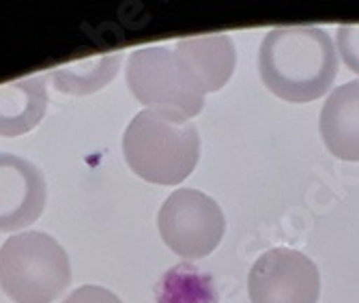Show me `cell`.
I'll return each mask as SVG.
<instances>
[{"label": "cell", "mask_w": 359, "mask_h": 303, "mask_svg": "<svg viewBox=\"0 0 359 303\" xmlns=\"http://www.w3.org/2000/svg\"><path fill=\"white\" fill-rule=\"evenodd\" d=\"M248 292L252 303H316L320 295L318 267L299 250L273 248L252 264Z\"/></svg>", "instance_id": "6"}, {"label": "cell", "mask_w": 359, "mask_h": 303, "mask_svg": "<svg viewBox=\"0 0 359 303\" xmlns=\"http://www.w3.org/2000/svg\"><path fill=\"white\" fill-rule=\"evenodd\" d=\"M48 183L39 168L13 153H0V232L35 224L46 209Z\"/></svg>", "instance_id": "7"}, {"label": "cell", "mask_w": 359, "mask_h": 303, "mask_svg": "<svg viewBox=\"0 0 359 303\" xmlns=\"http://www.w3.org/2000/svg\"><path fill=\"white\" fill-rule=\"evenodd\" d=\"M336 50L342 62L359 76V24H342L336 28Z\"/></svg>", "instance_id": "13"}, {"label": "cell", "mask_w": 359, "mask_h": 303, "mask_svg": "<svg viewBox=\"0 0 359 303\" xmlns=\"http://www.w3.org/2000/svg\"><path fill=\"white\" fill-rule=\"evenodd\" d=\"M121 65V54H106L100 58H86L56 67L46 76L54 82L56 90L67 95H90L102 90L114 76Z\"/></svg>", "instance_id": "12"}, {"label": "cell", "mask_w": 359, "mask_h": 303, "mask_svg": "<svg viewBox=\"0 0 359 303\" xmlns=\"http://www.w3.org/2000/svg\"><path fill=\"white\" fill-rule=\"evenodd\" d=\"M127 88L147 110H168L191 119L203 112L205 99L187 86L175 52L164 46L134 50L125 67Z\"/></svg>", "instance_id": "5"}, {"label": "cell", "mask_w": 359, "mask_h": 303, "mask_svg": "<svg viewBox=\"0 0 359 303\" xmlns=\"http://www.w3.org/2000/svg\"><path fill=\"white\" fill-rule=\"evenodd\" d=\"M179 69L194 95L205 99L231 80L237 65V48L228 35H203L181 39L175 46Z\"/></svg>", "instance_id": "8"}, {"label": "cell", "mask_w": 359, "mask_h": 303, "mask_svg": "<svg viewBox=\"0 0 359 303\" xmlns=\"http://www.w3.org/2000/svg\"><path fill=\"white\" fill-rule=\"evenodd\" d=\"M60 303H123V301L112 290H108L104 286L86 284V286H80L74 292H69L67 299H62Z\"/></svg>", "instance_id": "14"}, {"label": "cell", "mask_w": 359, "mask_h": 303, "mask_svg": "<svg viewBox=\"0 0 359 303\" xmlns=\"http://www.w3.org/2000/svg\"><path fill=\"white\" fill-rule=\"evenodd\" d=\"M48 112L43 76L13 80L0 86V136L18 138L35 129Z\"/></svg>", "instance_id": "10"}, {"label": "cell", "mask_w": 359, "mask_h": 303, "mask_svg": "<svg viewBox=\"0 0 359 303\" xmlns=\"http://www.w3.org/2000/svg\"><path fill=\"white\" fill-rule=\"evenodd\" d=\"M72 284V260L46 232H20L0 248V288L15 303H52Z\"/></svg>", "instance_id": "3"}, {"label": "cell", "mask_w": 359, "mask_h": 303, "mask_svg": "<svg viewBox=\"0 0 359 303\" xmlns=\"http://www.w3.org/2000/svg\"><path fill=\"white\" fill-rule=\"evenodd\" d=\"M258 74L276 97L308 104L332 88L338 76V50L323 28L280 26L260 43Z\"/></svg>", "instance_id": "1"}, {"label": "cell", "mask_w": 359, "mask_h": 303, "mask_svg": "<svg viewBox=\"0 0 359 303\" xmlns=\"http://www.w3.org/2000/svg\"><path fill=\"white\" fill-rule=\"evenodd\" d=\"M155 303H219L213 278L191 262H181L155 284Z\"/></svg>", "instance_id": "11"}, {"label": "cell", "mask_w": 359, "mask_h": 303, "mask_svg": "<svg viewBox=\"0 0 359 303\" xmlns=\"http://www.w3.org/2000/svg\"><path fill=\"white\" fill-rule=\"evenodd\" d=\"M123 155L132 173L155 185H179L201 157V136L183 114L142 110L129 121Z\"/></svg>", "instance_id": "2"}, {"label": "cell", "mask_w": 359, "mask_h": 303, "mask_svg": "<svg viewBox=\"0 0 359 303\" xmlns=\"http://www.w3.org/2000/svg\"><path fill=\"white\" fill-rule=\"evenodd\" d=\"M318 131L327 151L344 161H359V80L332 90L318 114Z\"/></svg>", "instance_id": "9"}, {"label": "cell", "mask_w": 359, "mask_h": 303, "mask_svg": "<svg viewBox=\"0 0 359 303\" xmlns=\"http://www.w3.org/2000/svg\"><path fill=\"white\" fill-rule=\"evenodd\" d=\"M157 228L177 256L196 260L209 256L226 232V217L217 202L198 189L172 191L157 215Z\"/></svg>", "instance_id": "4"}]
</instances>
